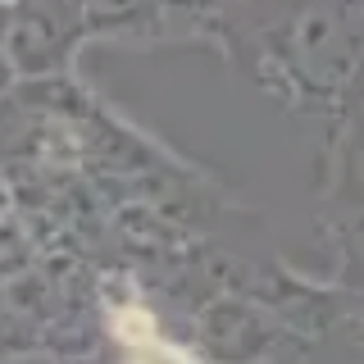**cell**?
<instances>
[{
  "instance_id": "1",
  "label": "cell",
  "mask_w": 364,
  "mask_h": 364,
  "mask_svg": "<svg viewBox=\"0 0 364 364\" xmlns=\"http://www.w3.org/2000/svg\"><path fill=\"white\" fill-rule=\"evenodd\" d=\"M114 337H119L123 346H141V341H151L155 337L151 310H141V305H123V310H114Z\"/></svg>"
},
{
  "instance_id": "2",
  "label": "cell",
  "mask_w": 364,
  "mask_h": 364,
  "mask_svg": "<svg viewBox=\"0 0 364 364\" xmlns=\"http://www.w3.org/2000/svg\"><path fill=\"white\" fill-rule=\"evenodd\" d=\"M128 350H132V364H191L187 350L159 341V333H155L151 341H141V346H128Z\"/></svg>"
}]
</instances>
